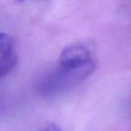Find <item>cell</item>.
Returning <instances> with one entry per match:
<instances>
[{
	"label": "cell",
	"mask_w": 131,
	"mask_h": 131,
	"mask_svg": "<svg viewBox=\"0 0 131 131\" xmlns=\"http://www.w3.org/2000/svg\"><path fill=\"white\" fill-rule=\"evenodd\" d=\"M59 67L70 71L94 69L93 52L86 44L81 42L68 46L60 54Z\"/></svg>",
	"instance_id": "6da1fadb"
},
{
	"label": "cell",
	"mask_w": 131,
	"mask_h": 131,
	"mask_svg": "<svg viewBox=\"0 0 131 131\" xmlns=\"http://www.w3.org/2000/svg\"><path fill=\"white\" fill-rule=\"evenodd\" d=\"M15 40L10 35L0 33V77L8 75L17 65Z\"/></svg>",
	"instance_id": "7a4b0ae2"
},
{
	"label": "cell",
	"mask_w": 131,
	"mask_h": 131,
	"mask_svg": "<svg viewBox=\"0 0 131 131\" xmlns=\"http://www.w3.org/2000/svg\"><path fill=\"white\" fill-rule=\"evenodd\" d=\"M41 131H61V129L59 128L58 126H57L54 123H49L48 125H46L45 127L42 128Z\"/></svg>",
	"instance_id": "3957f363"
},
{
	"label": "cell",
	"mask_w": 131,
	"mask_h": 131,
	"mask_svg": "<svg viewBox=\"0 0 131 131\" xmlns=\"http://www.w3.org/2000/svg\"><path fill=\"white\" fill-rule=\"evenodd\" d=\"M20 1H24V0H20Z\"/></svg>",
	"instance_id": "277c9868"
}]
</instances>
